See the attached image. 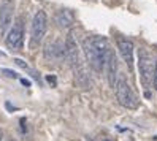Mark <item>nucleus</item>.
Instances as JSON below:
<instances>
[{
    "label": "nucleus",
    "instance_id": "obj_3",
    "mask_svg": "<svg viewBox=\"0 0 157 141\" xmlns=\"http://www.w3.org/2000/svg\"><path fill=\"white\" fill-rule=\"evenodd\" d=\"M154 68H155L154 55L144 48L138 49V70H140V78H141V84L144 86V89H149V86L152 84Z\"/></svg>",
    "mask_w": 157,
    "mask_h": 141
},
{
    "label": "nucleus",
    "instance_id": "obj_19",
    "mask_svg": "<svg viewBox=\"0 0 157 141\" xmlns=\"http://www.w3.org/2000/svg\"><path fill=\"white\" fill-rule=\"evenodd\" d=\"M6 141H16V139H6Z\"/></svg>",
    "mask_w": 157,
    "mask_h": 141
},
{
    "label": "nucleus",
    "instance_id": "obj_12",
    "mask_svg": "<svg viewBox=\"0 0 157 141\" xmlns=\"http://www.w3.org/2000/svg\"><path fill=\"white\" fill-rule=\"evenodd\" d=\"M2 73L5 74V76H8V78H13V79H16V78H17V73H16V71H13V70H6V68H3V70H2Z\"/></svg>",
    "mask_w": 157,
    "mask_h": 141
},
{
    "label": "nucleus",
    "instance_id": "obj_16",
    "mask_svg": "<svg viewBox=\"0 0 157 141\" xmlns=\"http://www.w3.org/2000/svg\"><path fill=\"white\" fill-rule=\"evenodd\" d=\"M21 82L24 84L25 87H30V81H29V79H25V78H22V79H21Z\"/></svg>",
    "mask_w": 157,
    "mask_h": 141
},
{
    "label": "nucleus",
    "instance_id": "obj_13",
    "mask_svg": "<svg viewBox=\"0 0 157 141\" xmlns=\"http://www.w3.org/2000/svg\"><path fill=\"white\" fill-rule=\"evenodd\" d=\"M14 63H16V65H19V67H21V68H24V70H29V67H27V63H24L21 59H14Z\"/></svg>",
    "mask_w": 157,
    "mask_h": 141
},
{
    "label": "nucleus",
    "instance_id": "obj_18",
    "mask_svg": "<svg viewBox=\"0 0 157 141\" xmlns=\"http://www.w3.org/2000/svg\"><path fill=\"white\" fill-rule=\"evenodd\" d=\"M2 138H3V131H2V128H0V141H2Z\"/></svg>",
    "mask_w": 157,
    "mask_h": 141
},
{
    "label": "nucleus",
    "instance_id": "obj_7",
    "mask_svg": "<svg viewBox=\"0 0 157 141\" xmlns=\"http://www.w3.org/2000/svg\"><path fill=\"white\" fill-rule=\"evenodd\" d=\"M14 2L13 0H2L0 3V35H3L13 21Z\"/></svg>",
    "mask_w": 157,
    "mask_h": 141
},
{
    "label": "nucleus",
    "instance_id": "obj_5",
    "mask_svg": "<svg viewBox=\"0 0 157 141\" xmlns=\"http://www.w3.org/2000/svg\"><path fill=\"white\" fill-rule=\"evenodd\" d=\"M48 30V16L43 10L36 11L35 16H33V21H32V38H30V44L32 46H36L40 44L43 36Z\"/></svg>",
    "mask_w": 157,
    "mask_h": 141
},
{
    "label": "nucleus",
    "instance_id": "obj_15",
    "mask_svg": "<svg viewBox=\"0 0 157 141\" xmlns=\"http://www.w3.org/2000/svg\"><path fill=\"white\" fill-rule=\"evenodd\" d=\"M152 82H154V86L157 89V60H155V68H154V78H152Z\"/></svg>",
    "mask_w": 157,
    "mask_h": 141
},
{
    "label": "nucleus",
    "instance_id": "obj_6",
    "mask_svg": "<svg viewBox=\"0 0 157 141\" xmlns=\"http://www.w3.org/2000/svg\"><path fill=\"white\" fill-rule=\"evenodd\" d=\"M6 48L10 51H19L24 44V25H22V19L17 17L16 22L13 24V27L8 30L6 35Z\"/></svg>",
    "mask_w": 157,
    "mask_h": 141
},
{
    "label": "nucleus",
    "instance_id": "obj_17",
    "mask_svg": "<svg viewBox=\"0 0 157 141\" xmlns=\"http://www.w3.org/2000/svg\"><path fill=\"white\" fill-rule=\"evenodd\" d=\"M5 106H6L8 109H10V111H14V109H16L14 106H11V103H10V101H6V103H5Z\"/></svg>",
    "mask_w": 157,
    "mask_h": 141
},
{
    "label": "nucleus",
    "instance_id": "obj_8",
    "mask_svg": "<svg viewBox=\"0 0 157 141\" xmlns=\"http://www.w3.org/2000/svg\"><path fill=\"white\" fill-rule=\"evenodd\" d=\"M44 57L46 60H51V62H60L65 57V46L59 40L48 41L44 46Z\"/></svg>",
    "mask_w": 157,
    "mask_h": 141
},
{
    "label": "nucleus",
    "instance_id": "obj_9",
    "mask_svg": "<svg viewBox=\"0 0 157 141\" xmlns=\"http://www.w3.org/2000/svg\"><path fill=\"white\" fill-rule=\"evenodd\" d=\"M105 68H106V76H108V82L109 86L114 87L116 79H117V60L114 52L109 49L106 54V60H105Z\"/></svg>",
    "mask_w": 157,
    "mask_h": 141
},
{
    "label": "nucleus",
    "instance_id": "obj_10",
    "mask_svg": "<svg viewBox=\"0 0 157 141\" xmlns=\"http://www.w3.org/2000/svg\"><path fill=\"white\" fill-rule=\"evenodd\" d=\"M117 48H119V52H121V57L127 63V67L132 70L133 68V43L121 38L117 41Z\"/></svg>",
    "mask_w": 157,
    "mask_h": 141
},
{
    "label": "nucleus",
    "instance_id": "obj_1",
    "mask_svg": "<svg viewBox=\"0 0 157 141\" xmlns=\"http://www.w3.org/2000/svg\"><path fill=\"white\" fill-rule=\"evenodd\" d=\"M82 49H84L86 59L94 71H101L105 70V60L106 54L111 49L109 43L103 36H92V38H86L82 41Z\"/></svg>",
    "mask_w": 157,
    "mask_h": 141
},
{
    "label": "nucleus",
    "instance_id": "obj_4",
    "mask_svg": "<svg viewBox=\"0 0 157 141\" xmlns=\"http://www.w3.org/2000/svg\"><path fill=\"white\" fill-rule=\"evenodd\" d=\"M113 89H116V98L124 108L135 109L138 106V98H136L135 92L132 90L130 86H128V82L125 81L124 76H117Z\"/></svg>",
    "mask_w": 157,
    "mask_h": 141
},
{
    "label": "nucleus",
    "instance_id": "obj_14",
    "mask_svg": "<svg viewBox=\"0 0 157 141\" xmlns=\"http://www.w3.org/2000/svg\"><path fill=\"white\" fill-rule=\"evenodd\" d=\"M46 81H48L52 87H56V84H57V81H56V76H46Z\"/></svg>",
    "mask_w": 157,
    "mask_h": 141
},
{
    "label": "nucleus",
    "instance_id": "obj_11",
    "mask_svg": "<svg viewBox=\"0 0 157 141\" xmlns=\"http://www.w3.org/2000/svg\"><path fill=\"white\" fill-rule=\"evenodd\" d=\"M75 21V16L70 10H60L56 13V22L59 27H70Z\"/></svg>",
    "mask_w": 157,
    "mask_h": 141
},
{
    "label": "nucleus",
    "instance_id": "obj_2",
    "mask_svg": "<svg viewBox=\"0 0 157 141\" xmlns=\"http://www.w3.org/2000/svg\"><path fill=\"white\" fill-rule=\"evenodd\" d=\"M65 57L67 60L70 62L71 68H73V73H75V79L76 82L82 89H90V81L87 78V74L84 71L81 65V57H79V48H78V43L75 40V35L73 32H70L65 38Z\"/></svg>",
    "mask_w": 157,
    "mask_h": 141
}]
</instances>
